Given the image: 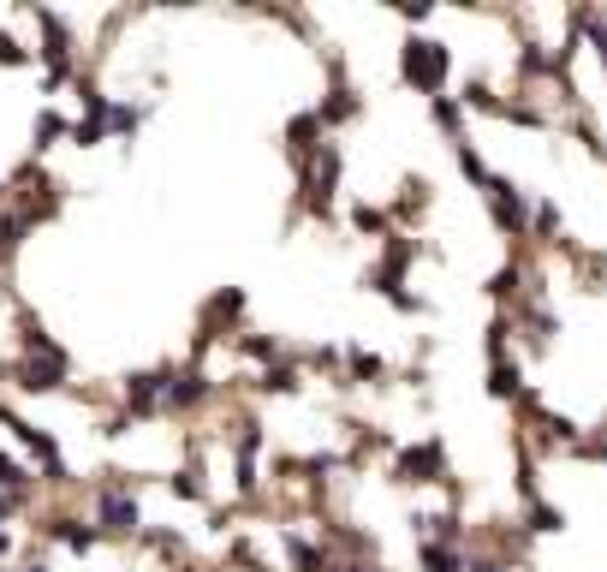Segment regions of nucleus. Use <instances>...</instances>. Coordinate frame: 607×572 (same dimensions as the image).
Wrapping results in <instances>:
<instances>
[{
    "label": "nucleus",
    "mask_w": 607,
    "mask_h": 572,
    "mask_svg": "<svg viewBox=\"0 0 607 572\" xmlns=\"http://www.w3.org/2000/svg\"><path fill=\"white\" fill-rule=\"evenodd\" d=\"M518 287H524V269H518V262H507V269L488 274V299H500V304H512Z\"/></svg>",
    "instance_id": "f3484780"
},
{
    "label": "nucleus",
    "mask_w": 607,
    "mask_h": 572,
    "mask_svg": "<svg viewBox=\"0 0 607 572\" xmlns=\"http://www.w3.org/2000/svg\"><path fill=\"white\" fill-rule=\"evenodd\" d=\"M441 472H447V447L429 435V442H418V447H399L393 453V477L399 483H435Z\"/></svg>",
    "instance_id": "7ed1b4c3"
},
{
    "label": "nucleus",
    "mask_w": 607,
    "mask_h": 572,
    "mask_svg": "<svg viewBox=\"0 0 607 572\" xmlns=\"http://www.w3.org/2000/svg\"><path fill=\"white\" fill-rule=\"evenodd\" d=\"M465 572H512V566L495 561V554H477V561H465Z\"/></svg>",
    "instance_id": "2f4dec72"
},
{
    "label": "nucleus",
    "mask_w": 607,
    "mask_h": 572,
    "mask_svg": "<svg viewBox=\"0 0 607 572\" xmlns=\"http://www.w3.org/2000/svg\"><path fill=\"white\" fill-rule=\"evenodd\" d=\"M209 400V376L203 370H173L167 376V393H161V412H191V406Z\"/></svg>",
    "instance_id": "0eeeda50"
},
{
    "label": "nucleus",
    "mask_w": 607,
    "mask_h": 572,
    "mask_svg": "<svg viewBox=\"0 0 607 572\" xmlns=\"http://www.w3.org/2000/svg\"><path fill=\"white\" fill-rule=\"evenodd\" d=\"M24 507V495H12V489H0V525H7L12 519V512H19Z\"/></svg>",
    "instance_id": "473e14b6"
},
{
    "label": "nucleus",
    "mask_w": 607,
    "mask_h": 572,
    "mask_svg": "<svg viewBox=\"0 0 607 572\" xmlns=\"http://www.w3.org/2000/svg\"><path fill=\"white\" fill-rule=\"evenodd\" d=\"M173 495H185V501H203V483H197V472H180V477H173Z\"/></svg>",
    "instance_id": "c756f323"
},
{
    "label": "nucleus",
    "mask_w": 607,
    "mask_h": 572,
    "mask_svg": "<svg viewBox=\"0 0 607 572\" xmlns=\"http://www.w3.org/2000/svg\"><path fill=\"white\" fill-rule=\"evenodd\" d=\"M167 376H173V370H138V376L126 381V406H131V418H150V412H161Z\"/></svg>",
    "instance_id": "6e6552de"
},
{
    "label": "nucleus",
    "mask_w": 607,
    "mask_h": 572,
    "mask_svg": "<svg viewBox=\"0 0 607 572\" xmlns=\"http://www.w3.org/2000/svg\"><path fill=\"white\" fill-rule=\"evenodd\" d=\"M48 537H54V542H66L72 554H90L101 531H96V525H84V519H54V525H48Z\"/></svg>",
    "instance_id": "ddd939ff"
},
{
    "label": "nucleus",
    "mask_w": 607,
    "mask_h": 572,
    "mask_svg": "<svg viewBox=\"0 0 607 572\" xmlns=\"http://www.w3.org/2000/svg\"><path fill=\"white\" fill-rule=\"evenodd\" d=\"M500 114H507L512 126H542V108H524V101H500Z\"/></svg>",
    "instance_id": "cd10ccee"
},
{
    "label": "nucleus",
    "mask_w": 607,
    "mask_h": 572,
    "mask_svg": "<svg viewBox=\"0 0 607 572\" xmlns=\"http://www.w3.org/2000/svg\"><path fill=\"white\" fill-rule=\"evenodd\" d=\"M0 191H7V180H0Z\"/></svg>",
    "instance_id": "4c0bfd02"
},
{
    "label": "nucleus",
    "mask_w": 607,
    "mask_h": 572,
    "mask_svg": "<svg viewBox=\"0 0 607 572\" xmlns=\"http://www.w3.org/2000/svg\"><path fill=\"white\" fill-rule=\"evenodd\" d=\"M328 572H381L376 561H346V566H328Z\"/></svg>",
    "instance_id": "72a5a7b5"
},
{
    "label": "nucleus",
    "mask_w": 607,
    "mask_h": 572,
    "mask_svg": "<svg viewBox=\"0 0 607 572\" xmlns=\"http://www.w3.org/2000/svg\"><path fill=\"white\" fill-rule=\"evenodd\" d=\"M66 131H72V126L61 120V114L42 108V114H36V150H48V143H54V138H66Z\"/></svg>",
    "instance_id": "6ab92c4d"
},
{
    "label": "nucleus",
    "mask_w": 607,
    "mask_h": 572,
    "mask_svg": "<svg viewBox=\"0 0 607 572\" xmlns=\"http://www.w3.org/2000/svg\"><path fill=\"white\" fill-rule=\"evenodd\" d=\"M322 131H328V126H322V114H316V108H310V114H292V126H286V150L299 155V161H310V155L322 150Z\"/></svg>",
    "instance_id": "9d476101"
},
{
    "label": "nucleus",
    "mask_w": 607,
    "mask_h": 572,
    "mask_svg": "<svg viewBox=\"0 0 607 572\" xmlns=\"http://www.w3.org/2000/svg\"><path fill=\"white\" fill-rule=\"evenodd\" d=\"M0 489H12V495L31 489V477H24V465L12 460V453H0Z\"/></svg>",
    "instance_id": "4be33fe9"
},
{
    "label": "nucleus",
    "mask_w": 607,
    "mask_h": 572,
    "mask_svg": "<svg viewBox=\"0 0 607 572\" xmlns=\"http://www.w3.org/2000/svg\"><path fill=\"white\" fill-rule=\"evenodd\" d=\"M458 173H465L470 185H488V168H483V155L470 150V143H458Z\"/></svg>",
    "instance_id": "5701e85b"
},
{
    "label": "nucleus",
    "mask_w": 607,
    "mask_h": 572,
    "mask_svg": "<svg viewBox=\"0 0 607 572\" xmlns=\"http://www.w3.org/2000/svg\"><path fill=\"white\" fill-rule=\"evenodd\" d=\"M286 554H292V566H299V572H328V554H322L310 537H299V531H286Z\"/></svg>",
    "instance_id": "2eb2a0df"
},
{
    "label": "nucleus",
    "mask_w": 607,
    "mask_h": 572,
    "mask_svg": "<svg viewBox=\"0 0 607 572\" xmlns=\"http://www.w3.org/2000/svg\"><path fill=\"white\" fill-rule=\"evenodd\" d=\"M364 108V101H358V90H351V78H346V72H339L334 66V90H328V101H322V126H339V120H351V114H358Z\"/></svg>",
    "instance_id": "9b49d317"
},
{
    "label": "nucleus",
    "mask_w": 607,
    "mask_h": 572,
    "mask_svg": "<svg viewBox=\"0 0 607 572\" xmlns=\"http://www.w3.org/2000/svg\"><path fill=\"white\" fill-rule=\"evenodd\" d=\"M245 352H250V358H262V364H274L280 358V346L269 341V334H245V341H239Z\"/></svg>",
    "instance_id": "a878e982"
},
{
    "label": "nucleus",
    "mask_w": 607,
    "mask_h": 572,
    "mask_svg": "<svg viewBox=\"0 0 607 572\" xmlns=\"http://www.w3.org/2000/svg\"><path fill=\"white\" fill-rule=\"evenodd\" d=\"M351 222H358L364 233H388V215H381V209H369V203H358V209H351Z\"/></svg>",
    "instance_id": "c85d7f7f"
},
{
    "label": "nucleus",
    "mask_w": 607,
    "mask_h": 572,
    "mask_svg": "<svg viewBox=\"0 0 607 572\" xmlns=\"http://www.w3.org/2000/svg\"><path fill=\"white\" fill-rule=\"evenodd\" d=\"M138 120H143V108H108V131H138Z\"/></svg>",
    "instance_id": "bb28decb"
},
{
    "label": "nucleus",
    "mask_w": 607,
    "mask_h": 572,
    "mask_svg": "<svg viewBox=\"0 0 607 572\" xmlns=\"http://www.w3.org/2000/svg\"><path fill=\"white\" fill-rule=\"evenodd\" d=\"M488 209H495V227L500 233H512V239H518V233H530V203L524 197H518V185H507V180H495V173H488Z\"/></svg>",
    "instance_id": "20e7f679"
},
{
    "label": "nucleus",
    "mask_w": 607,
    "mask_h": 572,
    "mask_svg": "<svg viewBox=\"0 0 607 572\" xmlns=\"http://www.w3.org/2000/svg\"><path fill=\"white\" fill-rule=\"evenodd\" d=\"M262 388H269V393H292V388H299V370H292V364H269V370H262Z\"/></svg>",
    "instance_id": "412c9836"
},
{
    "label": "nucleus",
    "mask_w": 607,
    "mask_h": 572,
    "mask_svg": "<svg viewBox=\"0 0 607 572\" xmlns=\"http://www.w3.org/2000/svg\"><path fill=\"white\" fill-rule=\"evenodd\" d=\"M346 364H351V376H364V381L381 376V358H376V352H346Z\"/></svg>",
    "instance_id": "393cba45"
},
{
    "label": "nucleus",
    "mask_w": 607,
    "mask_h": 572,
    "mask_svg": "<svg viewBox=\"0 0 607 572\" xmlns=\"http://www.w3.org/2000/svg\"><path fill=\"white\" fill-rule=\"evenodd\" d=\"M399 78L423 96H441V84H447V48L429 42V36H405V48H399Z\"/></svg>",
    "instance_id": "f257e3e1"
},
{
    "label": "nucleus",
    "mask_w": 607,
    "mask_h": 572,
    "mask_svg": "<svg viewBox=\"0 0 607 572\" xmlns=\"http://www.w3.org/2000/svg\"><path fill=\"white\" fill-rule=\"evenodd\" d=\"M36 222H31V215H24V209H7V215H0V257H12V251H19V245H24V233H31Z\"/></svg>",
    "instance_id": "dca6fc26"
},
{
    "label": "nucleus",
    "mask_w": 607,
    "mask_h": 572,
    "mask_svg": "<svg viewBox=\"0 0 607 572\" xmlns=\"http://www.w3.org/2000/svg\"><path fill=\"white\" fill-rule=\"evenodd\" d=\"M19 572H48V566H42V561H36V566H19Z\"/></svg>",
    "instance_id": "c9c22d12"
},
{
    "label": "nucleus",
    "mask_w": 607,
    "mask_h": 572,
    "mask_svg": "<svg viewBox=\"0 0 607 572\" xmlns=\"http://www.w3.org/2000/svg\"><path fill=\"white\" fill-rule=\"evenodd\" d=\"M12 376H19V388H24V393H54V388H66L72 358H66L61 346H42V352H24Z\"/></svg>",
    "instance_id": "f03ea898"
},
{
    "label": "nucleus",
    "mask_w": 607,
    "mask_h": 572,
    "mask_svg": "<svg viewBox=\"0 0 607 572\" xmlns=\"http://www.w3.org/2000/svg\"><path fill=\"white\" fill-rule=\"evenodd\" d=\"M429 114H435V126L453 131V143H465V108H458L453 96H435V101H429Z\"/></svg>",
    "instance_id": "a211bd4d"
},
{
    "label": "nucleus",
    "mask_w": 607,
    "mask_h": 572,
    "mask_svg": "<svg viewBox=\"0 0 607 572\" xmlns=\"http://www.w3.org/2000/svg\"><path fill=\"white\" fill-rule=\"evenodd\" d=\"M530 531H566V519H560L554 507H542V501H530Z\"/></svg>",
    "instance_id": "b1692460"
},
{
    "label": "nucleus",
    "mask_w": 607,
    "mask_h": 572,
    "mask_svg": "<svg viewBox=\"0 0 607 572\" xmlns=\"http://www.w3.org/2000/svg\"><path fill=\"white\" fill-rule=\"evenodd\" d=\"M423 572H465V554L453 549V542H435V537H423Z\"/></svg>",
    "instance_id": "4468645a"
},
{
    "label": "nucleus",
    "mask_w": 607,
    "mask_h": 572,
    "mask_svg": "<svg viewBox=\"0 0 607 572\" xmlns=\"http://www.w3.org/2000/svg\"><path fill=\"white\" fill-rule=\"evenodd\" d=\"M7 549H12V537H7V531H0V561H7Z\"/></svg>",
    "instance_id": "f704fd0d"
},
{
    "label": "nucleus",
    "mask_w": 607,
    "mask_h": 572,
    "mask_svg": "<svg viewBox=\"0 0 607 572\" xmlns=\"http://www.w3.org/2000/svg\"><path fill=\"white\" fill-rule=\"evenodd\" d=\"M418 262V245L405 239V233H388V245H381V269L369 274V287L376 292H393V287H405V269Z\"/></svg>",
    "instance_id": "423d86ee"
},
{
    "label": "nucleus",
    "mask_w": 607,
    "mask_h": 572,
    "mask_svg": "<svg viewBox=\"0 0 607 572\" xmlns=\"http://www.w3.org/2000/svg\"><path fill=\"white\" fill-rule=\"evenodd\" d=\"M524 328H530V341H536V346H548V341H554V316H548V311H536V304H524Z\"/></svg>",
    "instance_id": "aec40b11"
},
{
    "label": "nucleus",
    "mask_w": 607,
    "mask_h": 572,
    "mask_svg": "<svg viewBox=\"0 0 607 572\" xmlns=\"http://www.w3.org/2000/svg\"><path fill=\"white\" fill-rule=\"evenodd\" d=\"M239 311H245V292H239V287H227L220 299L203 304V334H197V352H209V341L220 334V322H239Z\"/></svg>",
    "instance_id": "1a4fd4ad"
},
{
    "label": "nucleus",
    "mask_w": 607,
    "mask_h": 572,
    "mask_svg": "<svg viewBox=\"0 0 607 572\" xmlns=\"http://www.w3.org/2000/svg\"><path fill=\"white\" fill-rule=\"evenodd\" d=\"M96 531H143V512H138V495L131 489H101L96 495Z\"/></svg>",
    "instance_id": "39448f33"
},
{
    "label": "nucleus",
    "mask_w": 607,
    "mask_h": 572,
    "mask_svg": "<svg viewBox=\"0 0 607 572\" xmlns=\"http://www.w3.org/2000/svg\"><path fill=\"white\" fill-rule=\"evenodd\" d=\"M24 61H31V54H24L12 36H0V66H24Z\"/></svg>",
    "instance_id": "7c9ffc66"
},
{
    "label": "nucleus",
    "mask_w": 607,
    "mask_h": 572,
    "mask_svg": "<svg viewBox=\"0 0 607 572\" xmlns=\"http://www.w3.org/2000/svg\"><path fill=\"white\" fill-rule=\"evenodd\" d=\"M488 393H495V400H524V393H530L512 358H495V364H488Z\"/></svg>",
    "instance_id": "f8f14e48"
},
{
    "label": "nucleus",
    "mask_w": 607,
    "mask_h": 572,
    "mask_svg": "<svg viewBox=\"0 0 607 572\" xmlns=\"http://www.w3.org/2000/svg\"><path fill=\"white\" fill-rule=\"evenodd\" d=\"M0 304H7V292H0Z\"/></svg>",
    "instance_id": "e433bc0d"
}]
</instances>
